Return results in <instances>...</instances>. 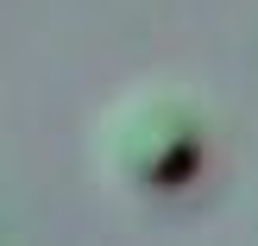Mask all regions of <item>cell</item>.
Instances as JSON below:
<instances>
[{
  "label": "cell",
  "mask_w": 258,
  "mask_h": 246,
  "mask_svg": "<svg viewBox=\"0 0 258 246\" xmlns=\"http://www.w3.org/2000/svg\"><path fill=\"white\" fill-rule=\"evenodd\" d=\"M202 152H208V133H202L196 108L170 88H133L120 95L107 114H101L95 133V158L113 183L139 189V196H170L189 177L202 171Z\"/></svg>",
  "instance_id": "cell-1"
}]
</instances>
